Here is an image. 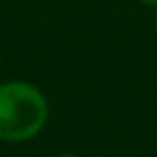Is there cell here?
Listing matches in <instances>:
<instances>
[{
  "instance_id": "3957f363",
  "label": "cell",
  "mask_w": 157,
  "mask_h": 157,
  "mask_svg": "<svg viewBox=\"0 0 157 157\" xmlns=\"http://www.w3.org/2000/svg\"><path fill=\"white\" fill-rule=\"evenodd\" d=\"M56 157H78L75 153H60V155H56Z\"/></svg>"
},
{
  "instance_id": "7a4b0ae2",
  "label": "cell",
  "mask_w": 157,
  "mask_h": 157,
  "mask_svg": "<svg viewBox=\"0 0 157 157\" xmlns=\"http://www.w3.org/2000/svg\"><path fill=\"white\" fill-rule=\"evenodd\" d=\"M142 5H146V7H157V0H140Z\"/></svg>"
},
{
  "instance_id": "6da1fadb",
  "label": "cell",
  "mask_w": 157,
  "mask_h": 157,
  "mask_svg": "<svg viewBox=\"0 0 157 157\" xmlns=\"http://www.w3.org/2000/svg\"><path fill=\"white\" fill-rule=\"evenodd\" d=\"M48 123V99L28 82L0 84V140L26 142Z\"/></svg>"
},
{
  "instance_id": "277c9868",
  "label": "cell",
  "mask_w": 157,
  "mask_h": 157,
  "mask_svg": "<svg viewBox=\"0 0 157 157\" xmlns=\"http://www.w3.org/2000/svg\"><path fill=\"white\" fill-rule=\"evenodd\" d=\"M155 26H157V15H155Z\"/></svg>"
}]
</instances>
